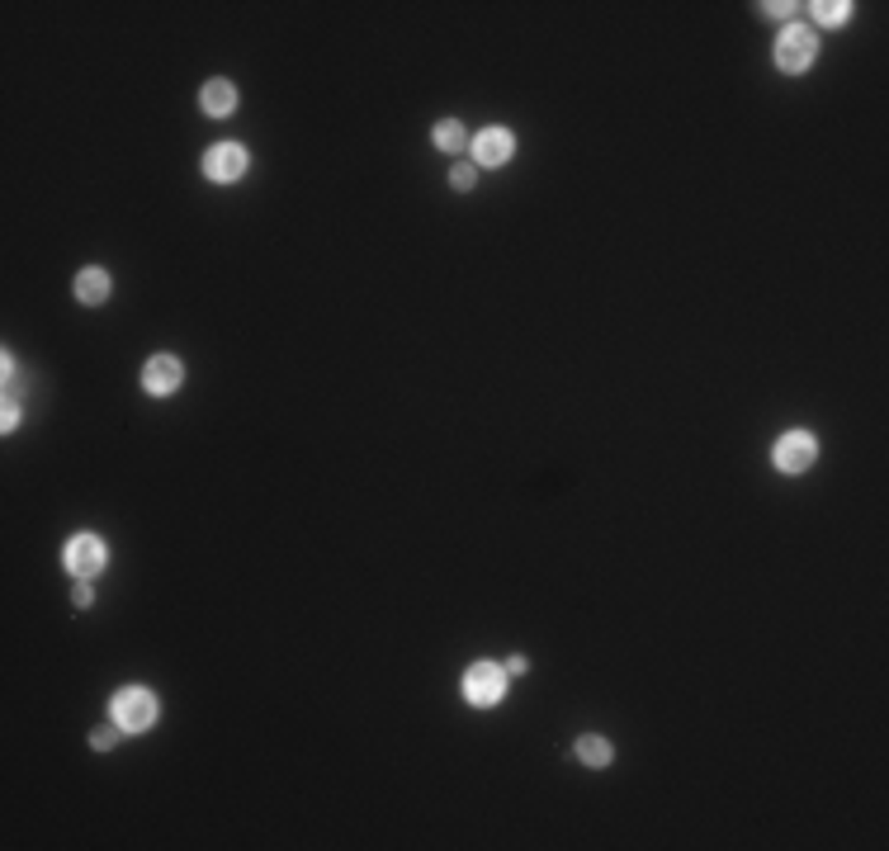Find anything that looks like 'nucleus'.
<instances>
[{"mask_svg":"<svg viewBox=\"0 0 889 851\" xmlns=\"http://www.w3.org/2000/svg\"><path fill=\"white\" fill-rule=\"evenodd\" d=\"M847 10H852V5H842V0H828V5H814V15L824 19V24H842Z\"/></svg>","mask_w":889,"mask_h":851,"instance_id":"nucleus-13","label":"nucleus"},{"mask_svg":"<svg viewBox=\"0 0 889 851\" xmlns=\"http://www.w3.org/2000/svg\"><path fill=\"white\" fill-rule=\"evenodd\" d=\"M525 667H530V663H525V657H521V653H516V657H511V663H506V671H511V677H521V671H525Z\"/></svg>","mask_w":889,"mask_h":851,"instance_id":"nucleus-17","label":"nucleus"},{"mask_svg":"<svg viewBox=\"0 0 889 851\" xmlns=\"http://www.w3.org/2000/svg\"><path fill=\"white\" fill-rule=\"evenodd\" d=\"M464 695H469V705H497V700H502V671L492 667V663L469 667V677H464Z\"/></svg>","mask_w":889,"mask_h":851,"instance_id":"nucleus-5","label":"nucleus"},{"mask_svg":"<svg viewBox=\"0 0 889 851\" xmlns=\"http://www.w3.org/2000/svg\"><path fill=\"white\" fill-rule=\"evenodd\" d=\"M814 435H804V431H790V435H781L776 441V469L781 473H804L814 464Z\"/></svg>","mask_w":889,"mask_h":851,"instance_id":"nucleus-4","label":"nucleus"},{"mask_svg":"<svg viewBox=\"0 0 889 851\" xmlns=\"http://www.w3.org/2000/svg\"><path fill=\"white\" fill-rule=\"evenodd\" d=\"M152 719H157L152 691H142V686H128V691H119V700H114V724H119L123 733L152 729Z\"/></svg>","mask_w":889,"mask_h":851,"instance_id":"nucleus-1","label":"nucleus"},{"mask_svg":"<svg viewBox=\"0 0 889 851\" xmlns=\"http://www.w3.org/2000/svg\"><path fill=\"white\" fill-rule=\"evenodd\" d=\"M473 157H478V166H502V161H511V133H506V128L478 133Z\"/></svg>","mask_w":889,"mask_h":851,"instance_id":"nucleus-8","label":"nucleus"},{"mask_svg":"<svg viewBox=\"0 0 889 851\" xmlns=\"http://www.w3.org/2000/svg\"><path fill=\"white\" fill-rule=\"evenodd\" d=\"M578 757L586 766H610V743L606 738H578Z\"/></svg>","mask_w":889,"mask_h":851,"instance_id":"nucleus-11","label":"nucleus"},{"mask_svg":"<svg viewBox=\"0 0 889 851\" xmlns=\"http://www.w3.org/2000/svg\"><path fill=\"white\" fill-rule=\"evenodd\" d=\"M473 175H478L473 166H455V175H449V180H455V189H469V185H473Z\"/></svg>","mask_w":889,"mask_h":851,"instance_id":"nucleus-15","label":"nucleus"},{"mask_svg":"<svg viewBox=\"0 0 889 851\" xmlns=\"http://www.w3.org/2000/svg\"><path fill=\"white\" fill-rule=\"evenodd\" d=\"M241 171H246V152L237 142L209 147V157H203V175H209V180H237Z\"/></svg>","mask_w":889,"mask_h":851,"instance_id":"nucleus-6","label":"nucleus"},{"mask_svg":"<svg viewBox=\"0 0 889 851\" xmlns=\"http://www.w3.org/2000/svg\"><path fill=\"white\" fill-rule=\"evenodd\" d=\"M180 379H185V369H180V360H171V355H157V360L142 369V388L152 393V397L175 393V388H180Z\"/></svg>","mask_w":889,"mask_h":851,"instance_id":"nucleus-7","label":"nucleus"},{"mask_svg":"<svg viewBox=\"0 0 889 851\" xmlns=\"http://www.w3.org/2000/svg\"><path fill=\"white\" fill-rule=\"evenodd\" d=\"M814 62V34L809 29H786L776 38V66L781 72H804Z\"/></svg>","mask_w":889,"mask_h":851,"instance_id":"nucleus-2","label":"nucleus"},{"mask_svg":"<svg viewBox=\"0 0 889 851\" xmlns=\"http://www.w3.org/2000/svg\"><path fill=\"white\" fill-rule=\"evenodd\" d=\"M104 563H109L104 540H95V534H76V540L66 544V568H72L76 578H95Z\"/></svg>","mask_w":889,"mask_h":851,"instance_id":"nucleus-3","label":"nucleus"},{"mask_svg":"<svg viewBox=\"0 0 889 851\" xmlns=\"http://www.w3.org/2000/svg\"><path fill=\"white\" fill-rule=\"evenodd\" d=\"M232 104H237V95H232L227 80H209V86H203V114L223 119V114H232Z\"/></svg>","mask_w":889,"mask_h":851,"instance_id":"nucleus-9","label":"nucleus"},{"mask_svg":"<svg viewBox=\"0 0 889 851\" xmlns=\"http://www.w3.org/2000/svg\"><path fill=\"white\" fill-rule=\"evenodd\" d=\"M76 294H80V303H104L109 298V274L104 270H80V280H76Z\"/></svg>","mask_w":889,"mask_h":851,"instance_id":"nucleus-10","label":"nucleus"},{"mask_svg":"<svg viewBox=\"0 0 889 851\" xmlns=\"http://www.w3.org/2000/svg\"><path fill=\"white\" fill-rule=\"evenodd\" d=\"M114 743H119V729H100V733H90V748H100V752H104V748H114Z\"/></svg>","mask_w":889,"mask_h":851,"instance_id":"nucleus-14","label":"nucleus"},{"mask_svg":"<svg viewBox=\"0 0 889 851\" xmlns=\"http://www.w3.org/2000/svg\"><path fill=\"white\" fill-rule=\"evenodd\" d=\"M15 426H19V407H15V393H10L5 397V431H15Z\"/></svg>","mask_w":889,"mask_h":851,"instance_id":"nucleus-16","label":"nucleus"},{"mask_svg":"<svg viewBox=\"0 0 889 851\" xmlns=\"http://www.w3.org/2000/svg\"><path fill=\"white\" fill-rule=\"evenodd\" d=\"M435 147H441V152H459V147H464V128H459L455 119H445L441 128H435Z\"/></svg>","mask_w":889,"mask_h":851,"instance_id":"nucleus-12","label":"nucleus"}]
</instances>
